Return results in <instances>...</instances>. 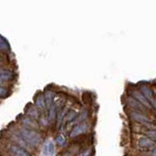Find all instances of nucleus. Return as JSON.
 I'll use <instances>...</instances> for the list:
<instances>
[{"instance_id":"16","label":"nucleus","mask_w":156,"mask_h":156,"mask_svg":"<svg viewBox=\"0 0 156 156\" xmlns=\"http://www.w3.org/2000/svg\"><path fill=\"white\" fill-rule=\"evenodd\" d=\"M76 116H77V113L75 112V111H70L68 115H66V121H71V120H73Z\"/></svg>"},{"instance_id":"6","label":"nucleus","mask_w":156,"mask_h":156,"mask_svg":"<svg viewBox=\"0 0 156 156\" xmlns=\"http://www.w3.org/2000/svg\"><path fill=\"white\" fill-rule=\"evenodd\" d=\"M130 94H131V96L133 97V99H136V101H139L141 105H144L145 107V108H147V109L152 108L151 105L149 104V102L145 99V97L141 94V92L140 90H132Z\"/></svg>"},{"instance_id":"13","label":"nucleus","mask_w":156,"mask_h":156,"mask_svg":"<svg viewBox=\"0 0 156 156\" xmlns=\"http://www.w3.org/2000/svg\"><path fill=\"white\" fill-rule=\"evenodd\" d=\"M55 140H56V144L58 145H60V146H64L66 144V139L61 135V133H59V135L57 136Z\"/></svg>"},{"instance_id":"7","label":"nucleus","mask_w":156,"mask_h":156,"mask_svg":"<svg viewBox=\"0 0 156 156\" xmlns=\"http://www.w3.org/2000/svg\"><path fill=\"white\" fill-rule=\"evenodd\" d=\"M127 103L128 105L131 107V108L133 109H137V110H140V112H144L145 111V107L144 105H141L139 101H136V99H133L132 96H129L128 98H127Z\"/></svg>"},{"instance_id":"15","label":"nucleus","mask_w":156,"mask_h":156,"mask_svg":"<svg viewBox=\"0 0 156 156\" xmlns=\"http://www.w3.org/2000/svg\"><path fill=\"white\" fill-rule=\"evenodd\" d=\"M29 115L32 117V119H35V118H37L38 117V112H37V109H35V108H33V109H30L29 111Z\"/></svg>"},{"instance_id":"14","label":"nucleus","mask_w":156,"mask_h":156,"mask_svg":"<svg viewBox=\"0 0 156 156\" xmlns=\"http://www.w3.org/2000/svg\"><path fill=\"white\" fill-rule=\"evenodd\" d=\"M145 136L146 137H148V139L150 140H152L155 141L156 140V133H155V130H148V131H146L145 133Z\"/></svg>"},{"instance_id":"4","label":"nucleus","mask_w":156,"mask_h":156,"mask_svg":"<svg viewBox=\"0 0 156 156\" xmlns=\"http://www.w3.org/2000/svg\"><path fill=\"white\" fill-rule=\"evenodd\" d=\"M90 131V125L87 124V123H81L77 125L72 131H71L70 136L72 137H76L80 135H83L84 133H87Z\"/></svg>"},{"instance_id":"18","label":"nucleus","mask_w":156,"mask_h":156,"mask_svg":"<svg viewBox=\"0 0 156 156\" xmlns=\"http://www.w3.org/2000/svg\"><path fill=\"white\" fill-rule=\"evenodd\" d=\"M90 149H88V151L87 150V151H86V152H84L83 154H82V156H88V155H90Z\"/></svg>"},{"instance_id":"2","label":"nucleus","mask_w":156,"mask_h":156,"mask_svg":"<svg viewBox=\"0 0 156 156\" xmlns=\"http://www.w3.org/2000/svg\"><path fill=\"white\" fill-rule=\"evenodd\" d=\"M131 118L133 120V121L142 124L144 127L148 128L149 130H150V128H152L153 130L155 129L154 124L151 123V120L145 114H144V113L139 112V111H133V112L131 113Z\"/></svg>"},{"instance_id":"10","label":"nucleus","mask_w":156,"mask_h":156,"mask_svg":"<svg viewBox=\"0 0 156 156\" xmlns=\"http://www.w3.org/2000/svg\"><path fill=\"white\" fill-rule=\"evenodd\" d=\"M56 114H57V105L55 103H53L50 106V108L48 109V120L50 122H53L56 117Z\"/></svg>"},{"instance_id":"17","label":"nucleus","mask_w":156,"mask_h":156,"mask_svg":"<svg viewBox=\"0 0 156 156\" xmlns=\"http://www.w3.org/2000/svg\"><path fill=\"white\" fill-rule=\"evenodd\" d=\"M7 94H8V90L4 87L0 86V98H3V97L7 96Z\"/></svg>"},{"instance_id":"5","label":"nucleus","mask_w":156,"mask_h":156,"mask_svg":"<svg viewBox=\"0 0 156 156\" xmlns=\"http://www.w3.org/2000/svg\"><path fill=\"white\" fill-rule=\"evenodd\" d=\"M137 145L140 148H144V149H155L156 147V142L152 140L148 139V137L144 136V137H140L139 140V142H137Z\"/></svg>"},{"instance_id":"3","label":"nucleus","mask_w":156,"mask_h":156,"mask_svg":"<svg viewBox=\"0 0 156 156\" xmlns=\"http://www.w3.org/2000/svg\"><path fill=\"white\" fill-rule=\"evenodd\" d=\"M140 91L141 92V94L145 97V99L149 102V104L151 105V107L154 109L155 105H156L155 94H154V92L151 90V88L149 87H147V86H145V84H144V86L140 87Z\"/></svg>"},{"instance_id":"11","label":"nucleus","mask_w":156,"mask_h":156,"mask_svg":"<svg viewBox=\"0 0 156 156\" xmlns=\"http://www.w3.org/2000/svg\"><path fill=\"white\" fill-rule=\"evenodd\" d=\"M35 106L37 108L41 109V110H44L46 108V104H45V100H44V95H38L37 100H35Z\"/></svg>"},{"instance_id":"1","label":"nucleus","mask_w":156,"mask_h":156,"mask_svg":"<svg viewBox=\"0 0 156 156\" xmlns=\"http://www.w3.org/2000/svg\"><path fill=\"white\" fill-rule=\"evenodd\" d=\"M20 136L23 137V140L32 147H37L41 142V135L33 129L23 128L20 131Z\"/></svg>"},{"instance_id":"9","label":"nucleus","mask_w":156,"mask_h":156,"mask_svg":"<svg viewBox=\"0 0 156 156\" xmlns=\"http://www.w3.org/2000/svg\"><path fill=\"white\" fill-rule=\"evenodd\" d=\"M43 95H44V100H45L46 108L49 109L50 106L53 103H54V102H53V100H54V97L56 95V93L54 91H52V90H48V91L45 92V94H43Z\"/></svg>"},{"instance_id":"8","label":"nucleus","mask_w":156,"mask_h":156,"mask_svg":"<svg viewBox=\"0 0 156 156\" xmlns=\"http://www.w3.org/2000/svg\"><path fill=\"white\" fill-rule=\"evenodd\" d=\"M10 152L14 154V156H30V153L26 149L21 148L18 145H11L10 146Z\"/></svg>"},{"instance_id":"12","label":"nucleus","mask_w":156,"mask_h":156,"mask_svg":"<svg viewBox=\"0 0 156 156\" xmlns=\"http://www.w3.org/2000/svg\"><path fill=\"white\" fill-rule=\"evenodd\" d=\"M54 151H55V145L53 141H49L48 144H46V153L50 156L54 155Z\"/></svg>"},{"instance_id":"19","label":"nucleus","mask_w":156,"mask_h":156,"mask_svg":"<svg viewBox=\"0 0 156 156\" xmlns=\"http://www.w3.org/2000/svg\"><path fill=\"white\" fill-rule=\"evenodd\" d=\"M0 62H1V59H0Z\"/></svg>"}]
</instances>
